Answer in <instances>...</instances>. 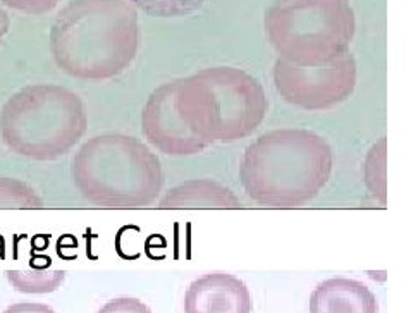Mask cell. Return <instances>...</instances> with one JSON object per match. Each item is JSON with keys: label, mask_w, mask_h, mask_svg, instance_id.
I'll use <instances>...</instances> for the list:
<instances>
[{"label": "cell", "mask_w": 418, "mask_h": 313, "mask_svg": "<svg viewBox=\"0 0 418 313\" xmlns=\"http://www.w3.org/2000/svg\"><path fill=\"white\" fill-rule=\"evenodd\" d=\"M332 165L327 140L308 129L281 128L250 143L239 164V179L258 205L295 209L326 188Z\"/></svg>", "instance_id": "1"}, {"label": "cell", "mask_w": 418, "mask_h": 313, "mask_svg": "<svg viewBox=\"0 0 418 313\" xmlns=\"http://www.w3.org/2000/svg\"><path fill=\"white\" fill-rule=\"evenodd\" d=\"M57 64L71 76L107 79L123 72L138 52V18L119 0H83L60 14L52 31Z\"/></svg>", "instance_id": "2"}, {"label": "cell", "mask_w": 418, "mask_h": 313, "mask_svg": "<svg viewBox=\"0 0 418 313\" xmlns=\"http://www.w3.org/2000/svg\"><path fill=\"white\" fill-rule=\"evenodd\" d=\"M76 188L102 209H141L160 197L165 174L143 141L121 133L100 134L81 145L72 160Z\"/></svg>", "instance_id": "3"}, {"label": "cell", "mask_w": 418, "mask_h": 313, "mask_svg": "<svg viewBox=\"0 0 418 313\" xmlns=\"http://www.w3.org/2000/svg\"><path fill=\"white\" fill-rule=\"evenodd\" d=\"M176 107L185 124L212 143L253 134L265 119L269 101L253 76L222 66L180 79Z\"/></svg>", "instance_id": "4"}, {"label": "cell", "mask_w": 418, "mask_h": 313, "mask_svg": "<svg viewBox=\"0 0 418 313\" xmlns=\"http://www.w3.org/2000/svg\"><path fill=\"white\" fill-rule=\"evenodd\" d=\"M87 109L76 93L54 84L28 87L0 111V136L11 152L38 162L57 160L87 133Z\"/></svg>", "instance_id": "5"}, {"label": "cell", "mask_w": 418, "mask_h": 313, "mask_svg": "<svg viewBox=\"0 0 418 313\" xmlns=\"http://www.w3.org/2000/svg\"><path fill=\"white\" fill-rule=\"evenodd\" d=\"M265 31L281 59L319 66L346 54L356 19L350 0H275Z\"/></svg>", "instance_id": "6"}, {"label": "cell", "mask_w": 418, "mask_h": 313, "mask_svg": "<svg viewBox=\"0 0 418 313\" xmlns=\"http://www.w3.org/2000/svg\"><path fill=\"white\" fill-rule=\"evenodd\" d=\"M358 71L351 54L319 66H298L279 59L274 64V84L286 104L303 111H329L355 92Z\"/></svg>", "instance_id": "7"}, {"label": "cell", "mask_w": 418, "mask_h": 313, "mask_svg": "<svg viewBox=\"0 0 418 313\" xmlns=\"http://www.w3.org/2000/svg\"><path fill=\"white\" fill-rule=\"evenodd\" d=\"M177 87L180 79L153 89L141 112V131L158 152L170 157H188L204 152L210 143L194 134L177 112Z\"/></svg>", "instance_id": "8"}, {"label": "cell", "mask_w": 418, "mask_h": 313, "mask_svg": "<svg viewBox=\"0 0 418 313\" xmlns=\"http://www.w3.org/2000/svg\"><path fill=\"white\" fill-rule=\"evenodd\" d=\"M251 307L246 284L226 272L202 275L185 292V313H251Z\"/></svg>", "instance_id": "9"}, {"label": "cell", "mask_w": 418, "mask_h": 313, "mask_svg": "<svg viewBox=\"0 0 418 313\" xmlns=\"http://www.w3.org/2000/svg\"><path fill=\"white\" fill-rule=\"evenodd\" d=\"M375 295L360 280H322L310 296V313H377Z\"/></svg>", "instance_id": "10"}, {"label": "cell", "mask_w": 418, "mask_h": 313, "mask_svg": "<svg viewBox=\"0 0 418 313\" xmlns=\"http://www.w3.org/2000/svg\"><path fill=\"white\" fill-rule=\"evenodd\" d=\"M164 210H234L241 202L234 191L212 179H193L170 188L158 200Z\"/></svg>", "instance_id": "11"}, {"label": "cell", "mask_w": 418, "mask_h": 313, "mask_svg": "<svg viewBox=\"0 0 418 313\" xmlns=\"http://www.w3.org/2000/svg\"><path fill=\"white\" fill-rule=\"evenodd\" d=\"M11 286L16 291L26 292V295H47L60 287L66 279L64 270H9L7 272Z\"/></svg>", "instance_id": "12"}, {"label": "cell", "mask_w": 418, "mask_h": 313, "mask_svg": "<svg viewBox=\"0 0 418 313\" xmlns=\"http://www.w3.org/2000/svg\"><path fill=\"white\" fill-rule=\"evenodd\" d=\"M42 207V198L26 182L0 177V210H36Z\"/></svg>", "instance_id": "13"}, {"label": "cell", "mask_w": 418, "mask_h": 313, "mask_svg": "<svg viewBox=\"0 0 418 313\" xmlns=\"http://www.w3.org/2000/svg\"><path fill=\"white\" fill-rule=\"evenodd\" d=\"M385 148H387V141H385V138H380L368 150L363 164L365 185H367L368 191L380 203H385V197H387V191H385V188H387V179H385Z\"/></svg>", "instance_id": "14"}, {"label": "cell", "mask_w": 418, "mask_h": 313, "mask_svg": "<svg viewBox=\"0 0 418 313\" xmlns=\"http://www.w3.org/2000/svg\"><path fill=\"white\" fill-rule=\"evenodd\" d=\"M129 2L155 18H174L197 11L204 0H129Z\"/></svg>", "instance_id": "15"}, {"label": "cell", "mask_w": 418, "mask_h": 313, "mask_svg": "<svg viewBox=\"0 0 418 313\" xmlns=\"http://www.w3.org/2000/svg\"><path fill=\"white\" fill-rule=\"evenodd\" d=\"M99 313H152V310L141 300L123 296V298H114L105 303Z\"/></svg>", "instance_id": "16"}, {"label": "cell", "mask_w": 418, "mask_h": 313, "mask_svg": "<svg viewBox=\"0 0 418 313\" xmlns=\"http://www.w3.org/2000/svg\"><path fill=\"white\" fill-rule=\"evenodd\" d=\"M4 313H55V312L54 308H50L48 304L23 302V303L11 304V307H7L6 310H4Z\"/></svg>", "instance_id": "17"}]
</instances>
